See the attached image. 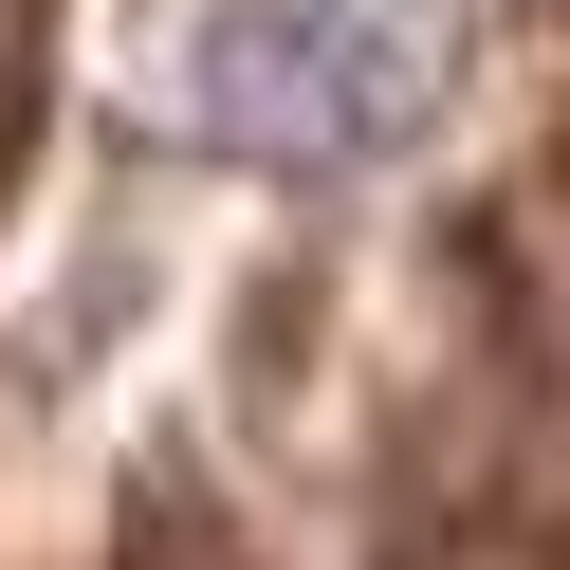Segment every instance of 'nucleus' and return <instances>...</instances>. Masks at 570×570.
<instances>
[{
	"mask_svg": "<svg viewBox=\"0 0 570 570\" xmlns=\"http://www.w3.org/2000/svg\"><path fill=\"white\" fill-rule=\"evenodd\" d=\"M460 75V19L442 0H222L185 56L203 129L258 166H386Z\"/></svg>",
	"mask_w": 570,
	"mask_h": 570,
	"instance_id": "nucleus-1",
	"label": "nucleus"
}]
</instances>
